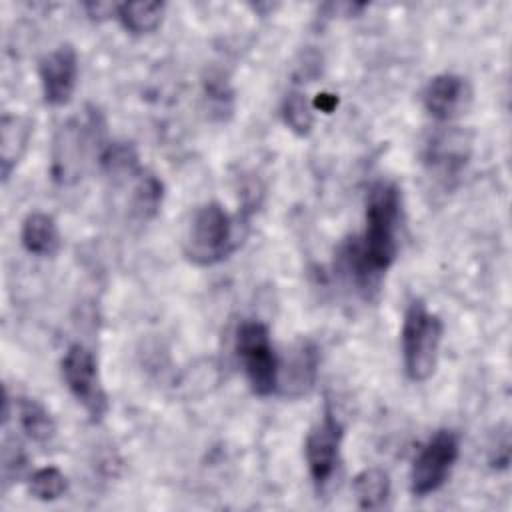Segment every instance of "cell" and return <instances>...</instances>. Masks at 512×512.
Here are the masks:
<instances>
[{
    "label": "cell",
    "instance_id": "15",
    "mask_svg": "<svg viewBox=\"0 0 512 512\" xmlns=\"http://www.w3.org/2000/svg\"><path fill=\"white\" fill-rule=\"evenodd\" d=\"M162 198H164L162 180L152 172L140 170L130 194V204H128L130 216L140 224L152 220L162 206Z\"/></svg>",
    "mask_w": 512,
    "mask_h": 512
},
{
    "label": "cell",
    "instance_id": "6",
    "mask_svg": "<svg viewBox=\"0 0 512 512\" xmlns=\"http://www.w3.org/2000/svg\"><path fill=\"white\" fill-rule=\"evenodd\" d=\"M460 452L458 434L438 430L414 456L410 468V490L414 496H428L444 486Z\"/></svg>",
    "mask_w": 512,
    "mask_h": 512
},
{
    "label": "cell",
    "instance_id": "9",
    "mask_svg": "<svg viewBox=\"0 0 512 512\" xmlns=\"http://www.w3.org/2000/svg\"><path fill=\"white\" fill-rule=\"evenodd\" d=\"M472 140L464 130L450 128L434 134L424 150V164L428 172L448 184L456 180L468 164Z\"/></svg>",
    "mask_w": 512,
    "mask_h": 512
},
{
    "label": "cell",
    "instance_id": "23",
    "mask_svg": "<svg viewBox=\"0 0 512 512\" xmlns=\"http://www.w3.org/2000/svg\"><path fill=\"white\" fill-rule=\"evenodd\" d=\"M84 8H86L88 16L96 18V20H104V18L118 14V4H112V2H88V4H84Z\"/></svg>",
    "mask_w": 512,
    "mask_h": 512
},
{
    "label": "cell",
    "instance_id": "1",
    "mask_svg": "<svg viewBox=\"0 0 512 512\" xmlns=\"http://www.w3.org/2000/svg\"><path fill=\"white\" fill-rule=\"evenodd\" d=\"M402 194L394 182H374L366 196L364 232L344 248L350 278L362 290L376 288L398 256Z\"/></svg>",
    "mask_w": 512,
    "mask_h": 512
},
{
    "label": "cell",
    "instance_id": "21",
    "mask_svg": "<svg viewBox=\"0 0 512 512\" xmlns=\"http://www.w3.org/2000/svg\"><path fill=\"white\" fill-rule=\"evenodd\" d=\"M28 490L36 500L42 502H54L62 498L68 490L66 474L56 466H44L30 474L28 478Z\"/></svg>",
    "mask_w": 512,
    "mask_h": 512
},
{
    "label": "cell",
    "instance_id": "18",
    "mask_svg": "<svg viewBox=\"0 0 512 512\" xmlns=\"http://www.w3.org/2000/svg\"><path fill=\"white\" fill-rule=\"evenodd\" d=\"M164 10V2H122L116 18L130 34H150L160 26Z\"/></svg>",
    "mask_w": 512,
    "mask_h": 512
},
{
    "label": "cell",
    "instance_id": "24",
    "mask_svg": "<svg viewBox=\"0 0 512 512\" xmlns=\"http://www.w3.org/2000/svg\"><path fill=\"white\" fill-rule=\"evenodd\" d=\"M334 104H336V98H334V96H328V94H322L320 100H318V106H320L322 110H326V112H330Z\"/></svg>",
    "mask_w": 512,
    "mask_h": 512
},
{
    "label": "cell",
    "instance_id": "22",
    "mask_svg": "<svg viewBox=\"0 0 512 512\" xmlns=\"http://www.w3.org/2000/svg\"><path fill=\"white\" fill-rule=\"evenodd\" d=\"M26 466H28V456H26L24 448L16 440L6 438L4 450H2V476H4V480L12 482V480L22 478Z\"/></svg>",
    "mask_w": 512,
    "mask_h": 512
},
{
    "label": "cell",
    "instance_id": "7",
    "mask_svg": "<svg viewBox=\"0 0 512 512\" xmlns=\"http://www.w3.org/2000/svg\"><path fill=\"white\" fill-rule=\"evenodd\" d=\"M342 438H344V426L336 418V414L326 406L322 418L312 426L304 442L308 472L318 490H322L330 482L332 474L336 472Z\"/></svg>",
    "mask_w": 512,
    "mask_h": 512
},
{
    "label": "cell",
    "instance_id": "8",
    "mask_svg": "<svg viewBox=\"0 0 512 512\" xmlns=\"http://www.w3.org/2000/svg\"><path fill=\"white\" fill-rule=\"evenodd\" d=\"M42 96L48 106H64L72 100L78 82V54L72 44H60L38 66Z\"/></svg>",
    "mask_w": 512,
    "mask_h": 512
},
{
    "label": "cell",
    "instance_id": "5",
    "mask_svg": "<svg viewBox=\"0 0 512 512\" xmlns=\"http://www.w3.org/2000/svg\"><path fill=\"white\" fill-rule=\"evenodd\" d=\"M62 378L76 402L86 410L92 422H100L108 412V394L102 386L98 362L90 348L72 344L60 362Z\"/></svg>",
    "mask_w": 512,
    "mask_h": 512
},
{
    "label": "cell",
    "instance_id": "17",
    "mask_svg": "<svg viewBox=\"0 0 512 512\" xmlns=\"http://www.w3.org/2000/svg\"><path fill=\"white\" fill-rule=\"evenodd\" d=\"M352 492L358 508H382L390 496V478L382 468H366L352 480Z\"/></svg>",
    "mask_w": 512,
    "mask_h": 512
},
{
    "label": "cell",
    "instance_id": "14",
    "mask_svg": "<svg viewBox=\"0 0 512 512\" xmlns=\"http://www.w3.org/2000/svg\"><path fill=\"white\" fill-rule=\"evenodd\" d=\"M20 240L26 252L34 256H54L60 248V232L56 220L46 212H30L20 230Z\"/></svg>",
    "mask_w": 512,
    "mask_h": 512
},
{
    "label": "cell",
    "instance_id": "2",
    "mask_svg": "<svg viewBox=\"0 0 512 512\" xmlns=\"http://www.w3.org/2000/svg\"><path fill=\"white\" fill-rule=\"evenodd\" d=\"M236 222L220 202L198 206L182 238L184 256L196 266H214L228 258L236 246Z\"/></svg>",
    "mask_w": 512,
    "mask_h": 512
},
{
    "label": "cell",
    "instance_id": "16",
    "mask_svg": "<svg viewBox=\"0 0 512 512\" xmlns=\"http://www.w3.org/2000/svg\"><path fill=\"white\" fill-rule=\"evenodd\" d=\"M14 414L22 432L38 444H48L56 434V424L50 412L34 398H18Z\"/></svg>",
    "mask_w": 512,
    "mask_h": 512
},
{
    "label": "cell",
    "instance_id": "20",
    "mask_svg": "<svg viewBox=\"0 0 512 512\" xmlns=\"http://www.w3.org/2000/svg\"><path fill=\"white\" fill-rule=\"evenodd\" d=\"M282 120L298 136L310 134L314 126V106L304 92L292 90L282 102Z\"/></svg>",
    "mask_w": 512,
    "mask_h": 512
},
{
    "label": "cell",
    "instance_id": "10",
    "mask_svg": "<svg viewBox=\"0 0 512 512\" xmlns=\"http://www.w3.org/2000/svg\"><path fill=\"white\" fill-rule=\"evenodd\" d=\"M88 126L90 124H84L72 118L64 122L54 134L50 172L56 184L68 186L80 178L82 162L88 146V130H86Z\"/></svg>",
    "mask_w": 512,
    "mask_h": 512
},
{
    "label": "cell",
    "instance_id": "13",
    "mask_svg": "<svg viewBox=\"0 0 512 512\" xmlns=\"http://www.w3.org/2000/svg\"><path fill=\"white\" fill-rule=\"evenodd\" d=\"M32 122L26 116L4 114L0 122V164H2V180H8L20 158L24 156L30 136Z\"/></svg>",
    "mask_w": 512,
    "mask_h": 512
},
{
    "label": "cell",
    "instance_id": "3",
    "mask_svg": "<svg viewBox=\"0 0 512 512\" xmlns=\"http://www.w3.org/2000/svg\"><path fill=\"white\" fill-rule=\"evenodd\" d=\"M444 324L438 314L416 298L408 304L402 322V356L404 372L412 382L428 380L438 364Z\"/></svg>",
    "mask_w": 512,
    "mask_h": 512
},
{
    "label": "cell",
    "instance_id": "4",
    "mask_svg": "<svg viewBox=\"0 0 512 512\" xmlns=\"http://www.w3.org/2000/svg\"><path fill=\"white\" fill-rule=\"evenodd\" d=\"M234 350L252 392L258 396L274 394L280 358L272 346L268 326L258 320H244L236 330Z\"/></svg>",
    "mask_w": 512,
    "mask_h": 512
},
{
    "label": "cell",
    "instance_id": "11",
    "mask_svg": "<svg viewBox=\"0 0 512 512\" xmlns=\"http://www.w3.org/2000/svg\"><path fill=\"white\" fill-rule=\"evenodd\" d=\"M320 352L312 340H298L290 346L278 366V388L288 398L306 396L318 376Z\"/></svg>",
    "mask_w": 512,
    "mask_h": 512
},
{
    "label": "cell",
    "instance_id": "12",
    "mask_svg": "<svg viewBox=\"0 0 512 512\" xmlns=\"http://www.w3.org/2000/svg\"><path fill=\"white\" fill-rule=\"evenodd\" d=\"M468 96L470 90L466 80L458 74L444 72L430 78L422 92V102L432 118L446 122L462 112Z\"/></svg>",
    "mask_w": 512,
    "mask_h": 512
},
{
    "label": "cell",
    "instance_id": "19",
    "mask_svg": "<svg viewBox=\"0 0 512 512\" xmlns=\"http://www.w3.org/2000/svg\"><path fill=\"white\" fill-rule=\"evenodd\" d=\"M100 166L114 180L136 178L140 172L138 154L128 142H110L100 154Z\"/></svg>",
    "mask_w": 512,
    "mask_h": 512
}]
</instances>
